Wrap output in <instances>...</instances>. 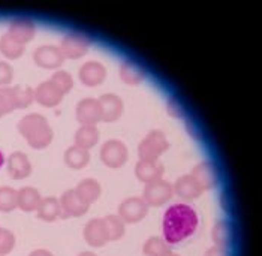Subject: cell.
I'll return each instance as SVG.
<instances>
[{
	"label": "cell",
	"instance_id": "1",
	"mask_svg": "<svg viewBox=\"0 0 262 256\" xmlns=\"http://www.w3.org/2000/svg\"><path fill=\"white\" fill-rule=\"evenodd\" d=\"M200 219L196 211L187 204H172L162 220L163 240L168 244H179L195 234Z\"/></svg>",
	"mask_w": 262,
	"mask_h": 256
},
{
	"label": "cell",
	"instance_id": "2",
	"mask_svg": "<svg viewBox=\"0 0 262 256\" xmlns=\"http://www.w3.org/2000/svg\"><path fill=\"white\" fill-rule=\"evenodd\" d=\"M169 144L161 131H151L138 145L140 160H158L168 150Z\"/></svg>",
	"mask_w": 262,
	"mask_h": 256
},
{
	"label": "cell",
	"instance_id": "3",
	"mask_svg": "<svg viewBox=\"0 0 262 256\" xmlns=\"http://www.w3.org/2000/svg\"><path fill=\"white\" fill-rule=\"evenodd\" d=\"M172 186L165 180H156L147 183L142 192V199L148 207H161L172 198Z\"/></svg>",
	"mask_w": 262,
	"mask_h": 256
},
{
	"label": "cell",
	"instance_id": "4",
	"mask_svg": "<svg viewBox=\"0 0 262 256\" xmlns=\"http://www.w3.org/2000/svg\"><path fill=\"white\" fill-rule=\"evenodd\" d=\"M101 160L108 168H120L127 160V148L119 139L106 141L101 148Z\"/></svg>",
	"mask_w": 262,
	"mask_h": 256
},
{
	"label": "cell",
	"instance_id": "5",
	"mask_svg": "<svg viewBox=\"0 0 262 256\" xmlns=\"http://www.w3.org/2000/svg\"><path fill=\"white\" fill-rule=\"evenodd\" d=\"M148 213V205L142 198H126L119 205V215L124 223H138Z\"/></svg>",
	"mask_w": 262,
	"mask_h": 256
},
{
	"label": "cell",
	"instance_id": "6",
	"mask_svg": "<svg viewBox=\"0 0 262 256\" xmlns=\"http://www.w3.org/2000/svg\"><path fill=\"white\" fill-rule=\"evenodd\" d=\"M192 178L196 181V184L201 187L202 192L205 190H211L217 186V169L214 168V165L211 162H200L198 165H195V168L190 173Z\"/></svg>",
	"mask_w": 262,
	"mask_h": 256
},
{
	"label": "cell",
	"instance_id": "7",
	"mask_svg": "<svg viewBox=\"0 0 262 256\" xmlns=\"http://www.w3.org/2000/svg\"><path fill=\"white\" fill-rule=\"evenodd\" d=\"M89 50V39L78 33H71L61 39L60 53L63 59H80Z\"/></svg>",
	"mask_w": 262,
	"mask_h": 256
},
{
	"label": "cell",
	"instance_id": "8",
	"mask_svg": "<svg viewBox=\"0 0 262 256\" xmlns=\"http://www.w3.org/2000/svg\"><path fill=\"white\" fill-rule=\"evenodd\" d=\"M77 120L82 126H95L102 120L99 100L93 98H85L77 105Z\"/></svg>",
	"mask_w": 262,
	"mask_h": 256
},
{
	"label": "cell",
	"instance_id": "9",
	"mask_svg": "<svg viewBox=\"0 0 262 256\" xmlns=\"http://www.w3.org/2000/svg\"><path fill=\"white\" fill-rule=\"evenodd\" d=\"M84 240L92 247H102L110 241L103 219H92L84 226Z\"/></svg>",
	"mask_w": 262,
	"mask_h": 256
},
{
	"label": "cell",
	"instance_id": "10",
	"mask_svg": "<svg viewBox=\"0 0 262 256\" xmlns=\"http://www.w3.org/2000/svg\"><path fill=\"white\" fill-rule=\"evenodd\" d=\"M33 60L40 68L56 69L63 63V56H61L60 48L53 47V45H42V47L35 50Z\"/></svg>",
	"mask_w": 262,
	"mask_h": 256
},
{
	"label": "cell",
	"instance_id": "11",
	"mask_svg": "<svg viewBox=\"0 0 262 256\" xmlns=\"http://www.w3.org/2000/svg\"><path fill=\"white\" fill-rule=\"evenodd\" d=\"M99 100L102 113V121L105 123H113L117 121L123 114V100L117 95L108 93V95H102Z\"/></svg>",
	"mask_w": 262,
	"mask_h": 256
},
{
	"label": "cell",
	"instance_id": "12",
	"mask_svg": "<svg viewBox=\"0 0 262 256\" xmlns=\"http://www.w3.org/2000/svg\"><path fill=\"white\" fill-rule=\"evenodd\" d=\"M60 207L63 216L80 217L89 211V204L81 199L75 190H66L60 198Z\"/></svg>",
	"mask_w": 262,
	"mask_h": 256
},
{
	"label": "cell",
	"instance_id": "13",
	"mask_svg": "<svg viewBox=\"0 0 262 256\" xmlns=\"http://www.w3.org/2000/svg\"><path fill=\"white\" fill-rule=\"evenodd\" d=\"M80 81L84 86L89 87H95L103 82V79L106 77V69L105 66L98 63V61H87L80 68Z\"/></svg>",
	"mask_w": 262,
	"mask_h": 256
},
{
	"label": "cell",
	"instance_id": "14",
	"mask_svg": "<svg viewBox=\"0 0 262 256\" xmlns=\"http://www.w3.org/2000/svg\"><path fill=\"white\" fill-rule=\"evenodd\" d=\"M61 92L51 82V81H43L35 90V100L43 105V106H56L61 100Z\"/></svg>",
	"mask_w": 262,
	"mask_h": 256
},
{
	"label": "cell",
	"instance_id": "15",
	"mask_svg": "<svg viewBox=\"0 0 262 256\" xmlns=\"http://www.w3.org/2000/svg\"><path fill=\"white\" fill-rule=\"evenodd\" d=\"M135 174L142 183H151L161 180L163 176V165L159 160H140L135 166Z\"/></svg>",
	"mask_w": 262,
	"mask_h": 256
},
{
	"label": "cell",
	"instance_id": "16",
	"mask_svg": "<svg viewBox=\"0 0 262 256\" xmlns=\"http://www.w3.org/2000/svg\"><path fill=\"white\" fill-rule=\"evenodd\" d=\"M8 173L14 180H23L29 177L32 173V165L29 162V158L21 152L12 153L8 159Z\"/></svg>",
	"mask_w": 262,
	"mask_h": 256
},
{
	"label": "cell",
	"instance_id": "17",
	"mask_svg": "<svg viewBox=\"0 0 262 256\" xmlns=\"http://www.w3.org/2000/svg\"><path fill=\"white\" fill-rule=\"evenodd\" d=\"M172 190L184 201H193V199L201 197L202 194L201 187L196 184V181L192 178L190 174H186V176H182L179 178L176 181Z\"/></svg>",
	"mask_w": 262,
	"mask_h": 256
},
{
	"label": "cell",
	"instance_id": "18",
	"mask_svg": "<svg viewBox=\"0 0 262 256\" xmlns=\"http://www.w3.org/2000/svg\"><path fill=\"white\" fill-rule=\"evenodd\" d=\"M35 32H36V27L30 20H15L9 24L6 33L24 45L26 42L33 39Z\"/></svg>",
	"mask_w": 262,
	"mask_h": 256
},
{
	"label": "cell",
	"instance_id": "19",
	"mask_svg": "<svg viewBox=\"0 0 262 256\" xmlns=\"http://www.w3.org/2000/svg\"><path fill=\"white\" fill-rule=\"evenodd\" d=\"M74 190L89 205L96 202L101 197V184L93 178H85V180L80 181V184Z\"/></svg>",
	"mask_w": 262,
	"mask_h": 256
},
{
	"label": "cell",
	"instance_id": "20",
	"mask_svg": "<svg viewBox=\"0 0 262 256\" xmlns=\"http://www.w3.org/2000/svg\"><path fill=\"white\" fill-rule=\"evenodd\" d=\"M38 217L45 222H54L61 215L60 201L54 197H48L42 199L39 207L36 208Z\"/></svg>",
	"mask_w": 262,
	"mask_h": 256
},
{
	"label": "cell",
	"instance_id": "21",
	"mask_svg": "<svg viewBox=\"0 0 262 256\" xmlns=\"http://www.w3.org/2000/svg\"><path fill=\"white\" fill-rule=\"evenodd\" d=\"M99 141V131L96 126H81L75 134V145L89 150Z\"/></svg>",
	"mask_w": 262,
	"mask_h": 256
},
{
	"label": "cell",
	"instance_id": "22",
	"mask_svg": "<svg viewBox=\"0 0 262 256\" xmlns=\"http://www.w3.org/2000/svg\"><path fill=\"white\" fill-rule=\"evenodd\" d=\"M40 201L42 198L35 187H23L18 190V208L23 211H35Z\"/></svg>",
	"mask_w": 262,
	"mask_h": 256
},
{
	"label": "cell",
	"instance_id": "23",
	"mask_svg": "<svg viewBox=\"0 0 262 256\" xmlns=\"http://www.w3.org/2000/svg\"><path fill=\"white\" fill-rule=\"evenodd\" d=\"M90 160V153L89 150H84V148H80L77 145L74 147H69L66 152H64V162L69 168L72 169H81L84 166H87Z\"/></svg>",
	"mask_w": 262,
	"mask_h": 256
},
{
	"label": "cell",
	"instance_id": "24",
	"mask_svg": "<svg viewBox=\"0 0 262 256\" xmlns=\"http://www.w3.org/2000/svg\"><path fill=\"white\" fill-rule=\"evenodd\" d=\"M47 124H48V121H47V118L43 117V116H40V114H29V116L23 117L18 121V131H20V134L23 137L29 138L32 134H35L36 131H39L40 127H43Z\"/></svg>",
	"mask_w": 262,
	"mask_h": 256
},
{
	"label": "cell",
	"instance_id": "25",
	"mask_svg": "<svg viewBox=\"0 0 262 256\" xmlns=\"http://www.w3.org/2000/svg\"><path fill=\"white\" fill-rule=\"evenodd\" d=\"M119 75H120L121 81L129 86H137L145 79V72L134 63H123L120 66Z\"/></svg>",
	"mask_w": 262,
	"mask_h": 256
},
{
	"label": "cell",
	"instance_id": "26",
	"mask_svg": "<svg viewBox=\"0 0 262 256\" xmlns=\"http://www.w3.org/2000/svg\"><path fill=\"white\" fill-rule=\"evenodd\" d=\"M211 240L214 246L226 249L231 243V226L226 220H219L211 229Z\"/></svg>",
	"mask_w": 262,
	"mask_h": 256
},
{
	"label": "cell",
	"instance_id": "27",
	"mask_svg": "<svg viewBox=\"0 0 262 256\" xmlns=\"http://www.w3.org/2000/svg\"><path fill=\"white\" fill-rule=\"evenodd\" d=\"M0 53L8 59H18L24 53V45L14 39L12 36H9L8 33H5L0 38Z\"/></svg>",
	"mask_w": 262,
	"mask_h": 256
},
{
	"label": "cell",
	"instance_id": "28",
	"mask_svg": "<svg viewBox=\"0 0 262 256\" xmlns=\"http://www.w3.org/2000/svg\"><path fill=\"white\" fill-rule=\"evenodd\" d=\"M18 208V190L3 186L0 187V211L9 213Z\"/></svg>",
	"mask_w": 262,
	"mask_h": 256
},
{
	"label": "cell",
	"instance_id": "29",
	"mask_svg": "<svg viewBox=\"0 0 262 256\" xmlns=\"http://www.w3.org/2000/svg\"><path fill=\"white\" fill-rule=\"evenodd\" d=\"M103 222H105V226H106V232H108L110 241L120 240L121 237L124 236V222L117 215L106 216L103 219Z\"/></svg>",
	"mask_w": 262,
	"mask_h": 256
},
{
	"label": "cell",
	"instance_id": "30",
	"mask_svg": "<svg viewBox=\"0 0 262 256\" xmlns=\"http://www.w3.org/2000/svg\"><path fill=\"white\" fill-rule=\"evenodd\" d=\"M169 250L168 243L161 237H151L144 243V256H163Z\"/></svg>",
	"mask_w": 262,
	"mask_h": 256
},
{
	"label": "cell",
	"instance_id": "31",
	"mask_svg": "<svg viewBox=\"0 0 262 256\" xmlns=\"http://www.w3.org/2000/svg\"><path fill=\"white\" fill-rule=\"evenodd\" d=\"M27 139V142H29V145L30 147H33V148H45L51 141H53V131H51V127L47 124V126H43V127H40L39 131H36L35 134H32Z\"/></svg>",
	"mask_w": 262,
	"mask_h": 256
},
{
	"label": "cell",
	"instance_id": "32",
	"mask_svg": "<svg viewBox=\"0 0 262 256\" xmlns=\"http://www.w3.org/2000/svg\"><path fill=\"white\" fill-rule=\"evenodd\" d=\"M12 89V98L15 108H27L33 100H35V90H32L30 87H11Z\"/></svg>",
	"mask_w": 262,
	"mask_h": 256
},
{
	"label": "cell",
	"instance_id": "33",
	"mask_svg": "<svg viewBox=\"0 0 262 256\" xmlns=\"http://www.w3.org/2000/svg\"><path fill=\"white\" fill-rule=\"evenodd\" d=\"M50 81L60 90L61 95L71 92V89H72V86H74V79L71 77V74H68L66 71H57V72L51 77Z\"/></svg>",
	"mask_w": 262,
	"mask_h": 256
},
{
	"label": "cell",
	"instance_id": "34",
	"mask_svg": "<svg viewBox=\"0 0 262 256\" xmlns=\"http://www.w3.org/2000/svg\"><path fill=\"white\" fill-rule=\"evenodd\" d=\"M12 110H15V103L12 98V89H0V117H3L5 114L11 113Z\"/></svg>",
	"mask_w": 262,
	"mask_h": 256
},
{
	"label": "cell",
	"instance_id": "35",
	"mask_svg": "<svg viewBox=\"0 0 262 256\" xmlns=\"http://www.w3.org/2000/svg\"><path fill=\"white\" fill-rule=\"evenodd\" d=\"M15 246V237L9 229L0 228V253L6 255L9 253Z\"/></svg>",
	"mask_w": 262,
	"mask_h": 256
},
{
	"label": "cell",
	"instance_id": "36",
	"mask_svg": "<svg viewBox=\"0 0 262 256\" xmlns=\"http://www.w3.org/2000/svg\"><path fill=\"white\" fill-rule=\"evenodd\" d=\"M14 71L6 61H0V86H6L12 81Z\"/></svg>",
	"mask_w": 262,
	"mask_h": 256
},
{
	"label": "cell",
	"instance_id": "37",
	"mask_svg": "<svg viewBox=\"0 0 262 256\" xmlns=\"http://www.w3.org/2000/svg\"><path fill=\"white\" fill-rule=\"evenodd\" d=\"M204 256H229V253L226 252V249H223V247H219V246H213V247H210Z\"/></svg>",
	"mask_w": 262,
	"mask_h": 256
},
{
	"label": "cell",
	"instance_id": "38",
	"mask_svg": "<svg viewBox=\"0 0 262 256\" xmlns=\"http://www.w3.org/2000/svg\"><path fill=\"white\" fill-rule=\"evenodd\" d=\"M29 256H54L51 252H48V250H45V249H39V250H35V252H32Z\"/></svg>",
	"mask_w": 262,
	"mask_h": 256
},
{
	"label": "cell",
	"instance_id": "39",
	"mask_svg": "<svg viewBox=\"0 0 262 256\" xmlns=\"http://www.w3.org/2000/svg\"><path fill=\"white\" fill-rule=\"evenodd\" d=\"M78 256H96L93 252H81Z\"/></svg>",
	"mask_w": 262,
	"mask_h": 256
},
{
	"label": "cell",
	"instance_id": "40",
	"mask_svg": "<svg viewBox=\"0 0 262 256\" xmlns=\"http://www.w3.org/2000/svg\"><path fill=\"white\" fill-rule=\"evenodd\" d=\"M163 256H180V255H177V253H174V252H171V250H168L166 253Z\"/></svg>",
	"mask_w": 262,
	"mask_h": 256
},
{
	"label": "cell",
	"instance_id": "41",
	"mask_svg": "<svg viewBox=\"0 0 262 256\" xmlns=\"http://www.w3.org/2000/svg\"><path fill=\"white\" fill-rule=\"evenodd\" d=\"M3 162H5V158H3V153L0 152V168H2V165H3Z\"/></svg>",
	"mask_w": 262,
	"mask_h": 256
},
{
	"label": "cell",
	"instance_id": "42",
	"mask_svg": "<svg viewBox=\"0 0 262 256\" xmlns=\"http://www.w3.org/2000/svg\"><path fill=\"white\" fill-rule=\"evenodd\" d=\"M0 256H3V255H2V253H0Z\"/></svg>",
	"mask_w": 262,
	"mask_h": 256
}]
</instances>
